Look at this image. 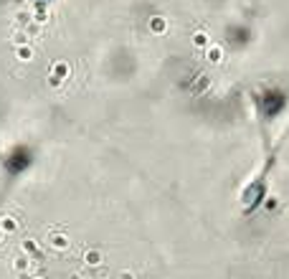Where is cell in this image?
Here are the masks:
<instances>
[{
    "mask_svg": "<svg viewBox=\"0 0 289 279\" xmlns=\"http://www.w3.org/2000/svg\"><path fill=\"white\" fill-rule=\"evenodd\" d=\"M38 3H51V0H38Z\"/></svg>",
    "mask_w": 289,
    "mask_h": 279,
    "instance_id": "cell-1",
    "label": "cell"
}]
</instances>
